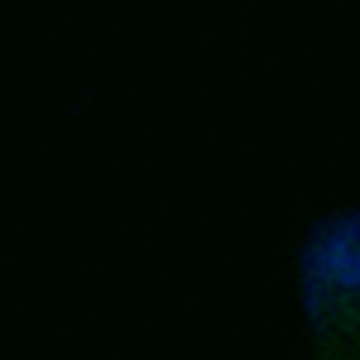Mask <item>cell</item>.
Masks as SVG:
<instances>
[{"label":"cell","mask_w":360,"mask_h":360,"mask_svg":"<svg viewBox=\"0 0 360 360\" xmlns=\"http://www.w3.org/2000/svg\"><path fill=\"white\" fill-rule=\"evenodd\" d=\"M298 307L312 360H360V217L327 212L298 245Z\"/></svg>","instance_id":"cell-1"}]
</instances>
